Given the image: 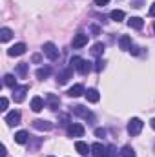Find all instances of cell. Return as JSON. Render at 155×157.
Instances as JSON below:
<instances>
[{
    "label": "cell",
    "mask_w": 155,
    "mask_h": 157,
    "mask_svg": "<svg viewBox=\"0 0 155 157\" xmlns=\"http://www.w3.org/2000/svg\"><path fill=\"white\" fill-rule=\"evenodd\" d=\"M42 51H44V55H46L49 60H57V59H59V49H57V46H55L53 42H46V44L42 46Z\"/></svg>",
    "instance_id": "cell-4"
},
{
    "label": "cell",
    "mask_w": 155,
    "mask_h": 157,
    "mask_svg": "<svg viewBox=\"0 0 155 157\" xmlns=\"http://www.w3.org/2000/svg\"><path fill=\"white\" fill-rule=\"evenodd\" d=\"M150 126H152V128H153V130H155V117L152 119V121H150Z\"/></svg>",
    "instance_id": "cell-39"
},
{
    "label": "cell",
    "mask_w": 155,
    "mask_h": 157,
    "mask_svg": "<svg viewBox=\"0 0 155 157\" xmlns=\"http://www.w3.org/2000/svg\"><path fill=\"white\" fill-rule=\"evenodd\" d=\"M33 62H40V55H33Z\"/></svg>",
    "instance_id": "cell-37"
},
{
    "label": "cell",
    "mask_w": 155,
    "mask_h": 157,
    "mask_svg": "<svg viewBox=\"0 0 155 157\" xmlns=\"http://www.w3.org/2000/svg\"><path fill=\"white\" fill-rule=\"evenodd\" d=\"M71 77H73V68H66V70H62V71L57 75V82H59V84H66Z\"/></svg>",
    "instance_id": "cell-11"
},
{
    "label": "cell",
    "mask_w": 155,
    "mask_h": 157,
    "mask_svg": "<svg viewBox=\"0 0 155 157\" xmlns=\"http://www.w3.org/2000/svg\"><path fill=\"white\" fill-rule=\"evenodd\" d=\"M106 148L108 146H104L102 143H93L91 144V154H93V157H106Z\"/></svg>",
    "instance_id": "cell-10"
},
{
    "label": "cell",
    "mask_w": 155,
    "mask_h": 157,
    "mask_svg": "<svg viewBox=\"0 0 155 157\" xmlns=\"http://www.w3.org/2000/svg\"><path fill=\"white\" fill-rule=\"evenodd\" d=\"M26 49H28V46H26L24 42H18V44L11 46V48L7 49V55H9V57H20V55L26 53Z\"/></svg>",
    "instance_id": "cell-6"
},
{
    "label": "cell",
    "mask_w": 155,
    "mask_h": 157,
    "mask_svg": "<svg viewBox=\"0 0 155 157\" xmlns=\"http://www.w3.org/2000/svg\"><path fill=\"white\" fill-rule=\"evenodd\" d=\"M28 91H29V86H28V84H24V86H17V88H13V101H15V102H22Z\"/></svg>",
    "instance_id": "cell-5"
},
{
    "label": "cell",
    "mask_w": 155,
    "mask_h": 157,
    "mask_svg": "<svg viewBox=\"0 0 155 157\" xmlns=\"http://www.w3.org/2000/svg\"><path fill=\"white\" fill-rule=\"evenodd\" d=\"M120 157H135V150L130 144H126V146L120 148Z\"/></svg>",
    "instance_id": "cell-27"
},
{
    "label": "cell",
    "mask_w": 155,
    "mask_h": 157,
    "mask_svg": "<svg viewBox=\"0 0 155 157\" xmlns=\"http://www.w3.org/2000/svg\"><path fill=\"white\" fill-rule=\"evenodd\" d=\"M7 155V150H6V146H2V152H0V157H6Z\"/></svg>",
    "instance_id": "cell-36"
},
{
    "label": "cell",
    "mask_w": 155,
    "mask_h": 157,
    "mask_svg": "<svg viewBox=\"0 0 155 157\" xmlns=\"http://www.w3.org/2000/svg\"><path fill=\"white\" fill-rule=\"evenodd\" d=\"M28 68H29V64L28 62H20V64H17V75L20 78H24L28 75Z\"/></svg>",
    "instance_id": "cell-22"
},
{
    "label": "cell",
    "mask_w": 155,
    "mask_h": 157,
    "mask_svg": "<svg viewBox=\"0 0 155 157\" xmlns=\"http://www.w3.org/2000/svg\"><path fill=\"white\" fill-rule=\"evenodd\" d=\"M91 33H93V35H99V33H100L99 26H91Z\"/></svg>",
    "instance_id": "cell-34"
},
{
    "label": "cell",
    "mask_w": 155,
    "mask_h": 157,
    "mask_svg": "<svg viewBox=\"0 0 155 157\" xmlns=\"http://www.w3.org/2000/svg\"><path fill=\"white\" fill-rule=\"evenodd\" d=\"M110 0H95V6H99V7H102V6H106Z\"/></svg>",
    "instance_id": "cell-33"
},
{
    "label": "cell",
    "mask_w": 155,
    "mask_h": 157,
    "mask_svg": "<svg viewBox=\"0 0 155 157\" xmlns=\"http://www.w3.org/2000/svg\"><path fill=\"white\" fill-rule=\"evenodd\" d=\"M7 104H9L7 97H2V101H0V112H6L7 110Z\"/></svg>",
    "instance_id": "cell-30"
},
{
    "label": "cell",
    "mask_w": 155,
    "mask_h": 157,
    "mask_svg": "<svg viewBox=\"0 0 155 157\" xmlns=\"http://www.w3.org/2000/svg\"><path fill=\"white\" fill-rule=\"evenodd\" d=\"M150 17H155V2L150 6Z\"/></svg>",
    "instance_id": "cell-35"
},
{
    "label": "cell",
    "mask_w": 155,
    "mask_h": 157,
    "mask_svg": "<svg viewBox=\"0 0 155 157\" xmlns=\"http://www.w3.org/2000/svg\"><path fill=\"white\" fill-rule=\"evenodd\" d=\"M84 126L82 124H68V137H82Z\"/></svg>",
    "instance_id": "cell-7"
},
{
    "label": "cell",
    "mask_w": 155,
    "mask_h": 157,
    "mask_svg": "<svg viewBox=\"0 0 155 157\" xmlns=\"http://www.w3.org/2000/svg\"><path fill=\"white\" fill-rule=\"evenodd\" d=\"M84 95H86L88 102H99V99H100V93H99V90H95V88H89Z\"/></svg>",
    "instance_id": "cell-14"
},
{
    "label": "cell",
    "mask_w": 155,
    "mask_h": 157,
    "mask_svg": "<svg viewBox=\"0 0 155 157\" xmlns=\"http://www.w3.org/2000/svg\"><path fill=\"white\" fill-rule=\"evenodd\" d=\"M133 7H141V0H135L133 2Z\"/></svg>",
    "instance_id": "cell-38"
},
{
    "label": "cell",
    "mask_w": 155,
    "mask_h": 157,
    "mask_svg": "<svg viewBox=\"0 0 155 157\" xmlns=\"http://www.w3.org/2000/svg\"><path fill=\"white\" fill-rule=\"evenodd\" d=\"M70 68L77 70L78 73H82V75H86V73H89L91 68H95V66H91V62H88V60H84V59H80V57H71Z\"/></svg>",
    "instance_id": "cell-1"
},
{
    "label": "cell",
    "mask_w": 155,
    "mask_h": 157,
    "mask_svg": "<svg viewBox=\"0 0 155 157\" xmlns=\"http://www.w3.org/2000/svg\"><path fill=\"white\" fill-rule=\"evenodd\" d=\"M28 141H29V133H28L26 130H20V132L15 133V143H18V144H26Z\"/></svg>",
    "instance_id": "cell-16"
},
{
    "label": "cell",
    "mask_w": 155,
    "mask_h": 157,
    "mask_svg": "<svg viewBox=\"0 0 155 157\" xmlns=\"http://www.w3.org/2000/svg\"><path fill=\"white\" fill-rule=\"evenodd\" d=\"M88 37L89 35H86V33H77L75 37H73V42H71V46L78 49V48H84L86 44H88Z\"/></svg>",
    "instance_id": "cell-8"
},
{
    "label": "cell",
    "mask_w": 155,
    "mask_h": 157,
    "mask_svg": "<svg viewBox=\"0 0 155 157\" xmlns=\"http://www.w3.org/2000/svg\"><path fill=\"white\" fill-rule=\"evenodd\" d=\"M46 102H47V106H49L51 110H57V108L60 106V101H59V97H55L53 93H49V95L46 97Z\"/></svg>",
    "instance_id": "cell-21"
},
{
    "label": "cell",
    "mask_w": 155,
    "mask_h": 157,
    "mask_svg": "<svg viewBox=\"0 0 155 157\" xmlns=\"http://www.w3.org/2000/svg\"><path fill=\"white\" fill-rule=\"evenodd\" d=\"M104 49H106V46L102 44V42H97V44H93L91 46V55H95V57H102V53H104Z\"/></svg>",
    "instance_id": "cell-20"
},
{
    "label": "cell",
    "mask_w": 155,
    "mask_h": 157,
    "mask_svg": "<svg viewBox=\"0 0 155 157\" xmlns=\"http://www.w3.org/2000/svg\"><path fill=\"white\" fill-rule=\"evenodd\" d=\"M131 46H133V44H131V39H130L128 35H122V37L119 39V48H120L122 51H130Z\"/></svg>",
    "instance_id": "cell-18"
},
{
    "label": "cell",
    "mask_w": 155,
    "mask_h": 157,
    "mask_svg": "<svg viewBox=\"0 0 155 157\" xmlns=\"http://www.w3.org/2000/svg\"><path fill=\"white\" fill-rule=\"evenodd\" d=\"M82 93H86V90H84V86H82V84H75V86H71V88H70V91H68V95H70V97H80Z\"/></svg>",
    "instance_id": "cell-19"
},
{
    "label": "cell",
    "mask_w": 155,
    "mask_h": 157,
    "mask_svg": "<svg viewBox=\"0 0 155 157\" xmlns=\"http://www.w3.org/2000/svg\"><path fill=\"white\" fill-rule=\"evenodd\" d=\"M104 66H106V62H104L102 59H99V60L95 62V71H102V70H104Z\"/></svg>",
    "instance_id": "cell-29"
},
{
    "label": "cell",
    "mask_w": 155,
    "mask_h": 157,
    "mask_svg": "<svg viewBox=\"0 0 155 157\" xmlns=\"http://www.w3.org/2000/svg\"><path fill=\"white\" fill-rule=\"evenodd\" d=\"M49 157H53V155H49Z\"/></svg>",
    "instance_id": "cell-41"
},
{
    "label": "cell",
    "mask_w": 155,
    "mask_h": 157,
    "mask_svg": "<svg viewBox=\"0 0 155 157\" xmlns=\"http://www.w3.org/2000/svg\"><path fill=\"white\" fill-rule=\"evenodd\" d=\"M75 150H77L80 155H88V154L91 152V146H88L84 141H77V143H75Z\"/></svg>",
    "instance_id": "cell-17"
},
{
    "label": "cell",
    "mask_w": 155,
    "mask_h": 157,
    "mask_svg": "<svg viewBox=\"0 0 155 157\" xmlns=\"http://www.w3.org/2000/svg\"><path fill=\"white\" fill-rule=\"evenodd\" d=\"M20 117H22V115H20V112L13 110V112H9V113L6 115V119H4V121H6L9 126H17V124H20Z\"/></svg>",
    "instance_id": "cell-9"
},
{
    "label": "cell",
    "mask_w": 155,
    "mask_h": 157,
    "mask_svg": "<svg viewBox=\"0 0 155 157\" xmlns=\"http://www.w3.org/2000/svg\"><path fill=\"white\" fill-rule=\"evenodd\" d=\"M95 135H97V137H106V130H104V128H97V130H95Z\"/></svg>",
    "instance_id": "cell-31"
},
{
    "label": "cell",
    "mask_w": 155,
    "mask_h": 157,
    "mask_svg": "<svg viewBox=\"0 0 155 157\" xmlns=\"http://www.w3.org/2000/svg\"><path fill=\"white\" fill-rule=\"evenodd\" d=\"M33 128H35V130H40V132H49V130L53 128V124H51L49 121L37 119V121H33Z\"/></svg>",
    "instance_id": "cell-12"
},
{
    "label": "cell",
    "mask_w": 155,
    "mask_h": 157,
    "mask_svg": "<svg viewBox=\"0 0 155 157\" xmlns=\"http://www.w3.org/2000/svg\"><path fill=\"white\" fill-rule=\"evenodd\" d=\"M128 26H130L131 29H142V26H144V20H142L141 17H131V18L128 20Z\"/></svg>",
    "instance_id": "cell-15"
},
{
    "label": "cell",
    "mask_w": 155,
    "mask_h": 157,
    "mask_svg": "<svg viewBox=\"0 0 155 157\" xmlns=\"http://www.w3.org/2000/svg\"><path fill=\"white\" fill-rule=\"evenodd\" d=\"M110 18H112V20H115V22L124 20V11H122V9H113V11L110 13Z\"/></svg>",
    "instance_id": "cell-26"
},
{
    "label": "cell",
    "mask_w": 155,
    "mask_h": 157,
    "mask_svg": "<svg viewBox=\"0 0 155 157\" xmlns=\"http://www.w3.org/2000/svg\"><path fill=\"white\" fill-rule=\"evenodd\" d=\"M4 84L7 88H17V78H15V75H11V73L4 75Z\"/></svg>",
    "instance_id": "cell-25"
},
{
    "label": "cell",
    "mask_w": 155,
    "mask_h": 157,
    "mask_svg": "<svg viewBox=\"0 0 155 157\" xmlns=\"http://www.w3.org/2000/svg\"><path fill=\"white\" fill-rule=\"evenodd\" d=\"M11 37H13V31H11L9 28H2V29H0V40H2V42L11 40Z\"/></svg>",
    "instance_id": "cell-24"
},
{
    "label": "cell",
    "mask_w": 155,
    "mask_h": 157,
    "mask_svg": "<svg viewBox=\"0 0 155 157\" xmlns=\"http://www.w3.org/2000/svg\"><path fill=\"white\" fill-rule=\"evenodd\" d=\"M44 104H46V101H44L42 97H39V95L31 99V110H33V112H37V113H39V112H42Z\"/></svg>",
    "instance_id": "cell-13"
},
{
    "label": "cell",
    "mask_w": 155,
    "mask_h": 157,
    "mask_svg": "<svg viewBox=\"0 0 155 157\" xmlns=\"http://www.w3.org/2000/svg\"><path fill=\"white\" fill-rule=\"evenodd\" d=\"M49 73H51V68L49 66H44V68H39L37 70V78H40V80H44V78H47L49 77Z\"/></svg>",
    "instance_id": "cell-23"
},
{
    "label": "cell",
    "mask_w": 155,
    "mask_h": 157,
    "mask_svg": "<svg viewBox=\"0 0 155 157\" xmlns=\"http://www.w3.org/2000/svg\"><path fill=\"white\" fill-rule=\"evenodd\" d=\"M139 49H141V48H137V46H131V48H130V53H131V55H139V53H141Z\"/></svg>",
    "instance_id": "cell-32"
},
{
    "label": "cell",
    "mask_w": 155,
    "mask_h": 157,
    "mask_svg": "<svg viewBox=\"0 0 155 157\" xmlns=\"http://www.w3.org/2000/svg\"><path fill=\"white\" fill-rule=\"evenodd\" d=\"M142 126H144V122L139 117L130 119V122H128V133H130V135H139V133L142 132Z\"/></svg>",
    "instance_id": "cell-3"
},
{
    "label": "cell",
    "mask_w": 155,
    "mask_h": 157,
    "mask_svg": "<svg viewBox=\"0 0 155 157\" xmlns=\"http://www.w3.org/2000/svg\"><path fill=\"white\" fill-rule=\"evenodd\" d=\"M71 112L75 113V115H78V117L86 119V121H89V122H95V115L88 110V108H84V106H80V104H75L73 108H71Z\"/></svg>",
    "instance_id": "cell-2"
},
{
    "label": "cell",
    "mask_w": 155,
    "mask_h": 157,
    "mask_svg": "<svg viewBox=\"0 0 155 157\" xmlns=\"http://www.w3.org/2000/svg\"><path fill=\"white\" fill-rule=\"evenodd\" d=\"M153 33H155V22H153Z\"/></svg>",
    "instance_id": "cell-40"
},
{
    "label": "cell",
    "mask_w": 155,
    "mask_h": 157,
    "mask_svg": "<svg viewBox=\"0 0 155 157\" xmlns=\"http://www.w3.org/2000/svg\"><path fill=\"white\" fill-rule=\"evenodd\" d=\"M120 154H119V150H117V146H113V144H110L108 148H106V157H119Z\"/></svg>",
    "instance_id": "cell-28"
}]
</instances>
